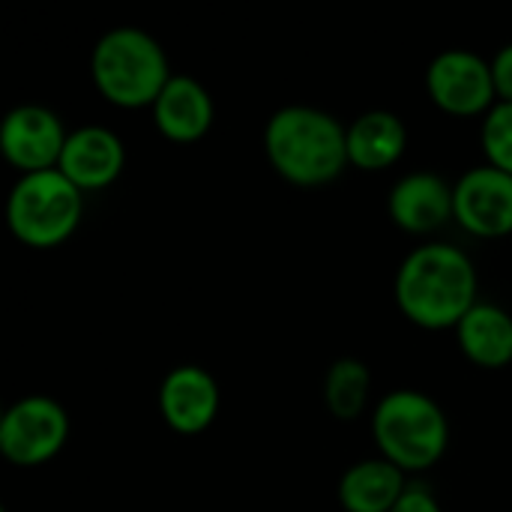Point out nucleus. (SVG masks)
Instances as JSON below:
<instances>
[{
    "instance_id": "f257e3e1",
    "label": "nucleus",
    "mask_w": 512,
    "mask_h": 512,
    "mask_svg": "<svg viewBox=\"0 0 512 512\" xmlns=\"http://www.w3.org/2000/svg\"><path fill=\"white\" fill-rule=\"evenodd\" d=\"M399 312L420 330H456L480 303V276L465 249L441 240L414 246L393 279Z\"/></svg>"
},
{
    "instance_id": "f03ea898",
    "label": "nucleus",
    "mask_w": 512,
    "mask_h": 512,
    "mask_svg": "<svg viewBox=\"0 0 512 512\" xmlns=\"http://www.w3.org/2000/svg\"><path fill=\"white\" fill-rule=\"evenodd\" d=\"M261 141L270 168L300 189L327 186L351 165L345 126L324 108L285 105L273 111Z\"/></svg>"
},
{
    "instance_id": "7ed1b4c3",
    "label": "nucleus",
    "mask_w": 512,
    "mask_h": 512,
    "mask_svg": "<svg viewBox=\"0 0 512 512\" xmlns=\"http://www.w3.org/2000/svg\"><path fill=\"white\" fill-rule=\"evenodd\" d=\"M171 78L174 72L165 48L135 24L105 30L90 51V81L114 108H153Z\"/></svg>"
},
{
    "instance_id": "20e7f679",
    "label": "nucleus",
    "mask_w": 512,
    "mask_h": 512,
    "mask_svg": "<svg viewBox=\"0 0 512 512\" xmlns=\"http://www.w3.org/2000/svg\"><path fill=\"white\" fill-rule=\"evenodd\" d=\"M369 429L378 456L408 477L432 471L450 450V420L423 390H390L375 405Z\"/></svg>"
},
{
    "instance_id": "39448f33",
    "label": "nucleus",
    "mask_w": 512,
    "mask_h": 512,
    "mask_svg": "<svg viewBox=\"0 0 512 512\" xmlns=\"http://www.w3.org/2000/svg\"><path fill=\"white\" fill-rule=\"evenodd\" d=\"M84 219V192L57 168L24 174L6 195V228L27 249H57L75 237Z\"/></svg>"
},
{
    "instance_id": "423d86ee",
    "label": "nucleus",
    "mask_w": 512,
    "mask_h": 512,
    "mask_svg": "<svg viewBox=\"0 0 512 512\" xmlns=\"http://www.w3.org/2000/svg\"><path fill=\"white\" fill-rule=\"evenodd\" d=\"M72 435L66 408L51 396H21L0 417V456L15 468H39L60 456Z\"/></svg>"
},
{
    "instance_id": "0eeeda50",
    "label": "nucleus",
    "mask_w": 512,
    "mask_h": 512,
    "mask_svg": "<svg viewBox=\"0 0 512 512\" xmlns=\"http://www.w3.org/2000/svg\"><path fill=\"white\" fill-rule=\"evenodd\" d=\"M426 96L450 117H486L498 105L492 63L471 48H447L426 66Z\"/></svg>"
},
{
    "instance_id": "6e6552de",
    "label": "nucleus",
    "mask_w": 512,
    "mask_h": 512,
    "mask_svg": "<svg viewBox=\"0 0 512 512\" xmlns=\"http://www.w3.org/2000/svg\"><path fill=\"white\" fill-rule=\"evenodd\" d=\"M66 138L69 132L63 129V120L45 105L24 102L0 120V156L18 171V177L57 168Z\"/></svg>"
},
{
    "instance_id": "1a4fd4ad",
    "label": "nucleus",
    "mask_w": 512,
    "mask_h": 512,
    "mask_svg": "<svg viewBox=\"0 0 512 512\" xmlns=\"http://www.w3.org/2000/svg\"><path fill=\"white\" fill-rule=\"evenodd\" d=\"M453 222L477 240H501L512 234V177L474 165L453 183Z\"/></svg>"
},
{
    "instance_id": "9d476101",
    "label": "nucleus",
    "mask_w": 512,
    "mask_h": 512,
    "mask_svg": "<svg viewBox=\"0 0 512 512\" xmlns=\"http://www.w3.org/2000/svg\"><path fill=\"white\" fill-rule=\"evenodd\" d=\"M156 405L162 423L171 432L183 438H195L216 423L222 408V390L219 381L204 366L183 363L162 378Z\"/></svg>"
},
{
    "instance_id": "9b49d317",
    "label": "nucleus",
    "mask_w": 512,
    "mask_h": 512,
    "mask_svg": "<svg viewBox=\"0 0 512 512\" xmlns=\"http://www.w3.org/2000/svg\"><path fill=\"white\" fill-rule=\"evenodd\" d=\"M126 168V144L108 126H78L69 132L57 171L81 192H102L120 180Z\"/></svg>"
},
{
    "instance_id": "f8f14e48",
    "label": "nucleus",
    "mask_w": 512,
    "mask_h": 512,
    "mask_svg": "<svg viewBox=\"0 0 512 512\" xmlns=\"http://www.w3.org/2000/svg\"><path fill=\"white\" fill-rule=\"evenodd\" d=\"M393 225L411 237H429L453 222V186L435 171H408L387 195Z\"/></svg>"
},
{
    "instance_id": "ddd939ff",
    "label": "nucleus",
    "mask_w": 512,
    "mask_h": 512,
    "mask_svg": "<svg viewBox=\"0 0 512 512\" xmlns=\"http://www.w3.org/2000/svg\"><path fill=\"white\" fill-rule=\"evenodd\" d=\"M156 132L171 144H198L216 120L210 90L192 75H174L150 108Z\"/></svg>"
},
{
    "instance_id": "4468645a",
    "label": "nucleus",
    "mask_w": 512,
    "mask_h": 512,
    "mask_svg": "<svg viewBox=\"0 0 512 512\" xmlns=\"http://www.w3.org/2000/svg\"><path fill=\"white\" fill-rule=\"evenodd\" d=\"M345 138H348V162L366 174H378L393 168L405 156L411 135L396 111L372 108L345 126Z\"/></svg>"
},
{
    "instance_id": "2eb2a0df",
    "label": "nucleus",
    "mask_w": 512,
    "mask_h": 512,
    "mask_svg": "<svg viewBox=\"0 0 512 512\" xmlns=\"http://www.w3.org/2000/svg\"><path fill=\"white\" fill-rule=\"evenodd\" d=\"M453 333L471 366L495 372L512 363V315L504 306L480 300Z\"/></svg>"
},
{
    "instance_id": "dca6fc26",
    "label": "nucleus",
    "mask_w": 512,
    "mask_h": 512,
    "mask_svg": "<svg viewBox=\"0 0 512 512\" xmlns=\"http://www.w3.org/2000/svg\"><path fill=\"white\" fill-rule=\"evenodd\" d=\"M408 474H402L387 459H360L339 480V504L345 512H393L408 489Z\"/></svg>"
},
{
    "instance_id": "f3484780",
    "label": "nucleus",
    "mask_w": 512,
    "mask_h": 512,
    "mask_svg": "<svg viewBox=\"0 0 512 512\" xmlns=\"http://www.w3.org/2000/svg\"><path fill=\"white\" fill-rule=\"evenodd\" d=\"M369 390H372V372L363 360L339 357L330 363L324 375V405L336 420L342 423L357 420L366 411Z\"/></svg>"
},
{
    "instance_id": "a211bd4d",
    "label": "nucleus",
    "mask_w": 512,
    "mask_h": 512,
    "mask_svg": "<svg viewBox=\"0 0 512 512\" xmlns=\"http://www.w3.org/2000/svg\"><path fill=\"white\" fill-rule=\"evenodd\" d=\"M480 147L486 165L512 177V102H498L480 120Z\"/></svg>"
},
{
    "instance_id": "6ab92c4d",
    "label": "nucleus",
    "mask_w": 512,
    "mask_h": 512,
    "mask_svg": "<svg viewBox=\"0 0 512 512\" xmlns=\"http://www.w3.org/2000/svg\"><path fill=\"white\" fill-rule=\"evenodd\" d=\"M393 512H444L438 504V495L432 492L429 483L423 480H411L405 495L399 498V504L393 507Z\"/></svg>"
},
{
    "instance_id": "aec40b11",
    "label": "nucleus",
    "mask_w": 512,
    "mask_h": 512,
    "mask_svg": "<svg viewBox=\"0 0 512 512\" xmlns=\"http://www.w3.org/2000/svg\"><path fill=\"white\" fill-rule=\"evenodd\" d=\"M489 63H492V78H495L498 102H512V42L501 45Z\"/></svg>"
},
{
    "instance_id": "412c9836",
    "label": "nucleus",
    "mask_w": 512,
    "mask_h": 512,
    "mask_svg": "<svg viewBox=\"0 0 512 512\" xmlns=\"http://www.w3.org/2000/svg\"><path fill=\"white\" fill-rule=\"evenodd\" d=\"M0 512H9V510H6V507H0Z\"/></svg>"
}]
</instances>
